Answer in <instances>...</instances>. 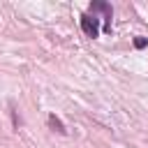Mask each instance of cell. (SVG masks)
I'll list each match as a JSON object with an SVG mask.
<instances>
[{
    "label": "cell",
    "instance_id": "6da1fadb",
    "mask_svg": "<svg viewBox=\"0 0 148 148\" xmlns=\"http://www.w3.org/2000/svg\"><path fill=\"white\" fill-rule=\"evenodd\" d=\"M88 14L97 16L102 14L104 16V32H111V18H113V7L106 2V0H92L88 5Z\"/></svg>",
    "mask_w": 148,
    "mask_h": 148
},
{
    "label": "cell",
    "instance_id": "7a4b0ae2",
    "mask_svg": "<svg viewBox=\"0 0 148 148\" xmlns=\"http://www.w3.org/2000/svg\"><path fill=\"white\" fill-rule=\"evenodd\" d=\"M81 30H83V35L90 37V39L99 37V18L92 16V14H83V16H81Z\"/></svg>",
    "mask_w": 148,
    "mask_h": 148
},
{
    "label": "cell",
    "instance_id": "3957f363",
    "mask_svg": "<svg viewBox=\"0 0 148 148\" xmlns=\"http://www.w3.org/2000/svg\"><path fill=\"white\" fill-rule=\"evenodd\" d=\"M46 123H49V127L53 130V132H58V134H65L67 130H65V125H62V120L56 116V113H51L49 118H46Z\"/></svg>",
    "mask_w": 148,
    "mask_h": 148
},
{
    "label": "cell",
    "instance_id": "277c9868",
    "mask_svg": "<svg viewBox=\"0 0 148 148\" xmlns=\"http://www.w3.org/2000/svg\"><path fill=\"white\" fill-rule=\"evenodd\" d=\"M9 109H12V123H14V127L18 130V125H21V118H18V113H16V109H14V102L9 104Z\"/></svg>",
    "mask_w": 148,
    "mask_h": 148
},
{
    "label": "cell",
    "instance_id": "5b68a950",
    "mask_svg": "<svg viewBox=\"0 0 148 148\" xmlns=\"http://www.w3.org/2000/svg\"><path fill=\"white\" fill-rule=\"evenodd\" d=\"M146 46H148L146 37H134V49H146Z\"/></svg>",
    "mask_w": 148,
    "mask_h": 148
}]
</instances>
